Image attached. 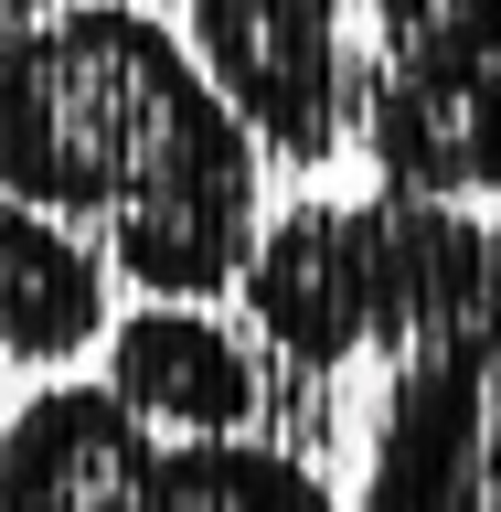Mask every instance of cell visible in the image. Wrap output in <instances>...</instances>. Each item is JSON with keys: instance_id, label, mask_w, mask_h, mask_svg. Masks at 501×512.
<instances>
[{"instance_id": "obj_1", "label": "cell", "mask_w": 501, "mask_h": 512, "mask_svg": "<svg viewBox=\"0 0 501 512\" xmlns=\"http://www.w3.org/2000/svg\"><path fill=\"white\" fill-rule=\"evenodd\" d=\"M0 192L64 214L139 299L214 310L267 224V150L171 11L64 0L0 54Z\"/></svg>"}, {"instance_id": "obj_2", "label": "cell", "mask_w": 501, "mask_h": 512, "mask_svg": "<svg viewBox=\"0 0 501 512\" xmlns=\"http://www.w3.org/2000/svg\"><path fill=\"white\" fill-rule=\"evenodd\" d=\"M491 267V214L480 203H427V192H299L256 224V256L235 299L267 363L288 374H352L395 363L438 320L470 310Z\"/></svg>"}, {"instance_id": "obj_3", "label": "cell", "mask_w": 501, "mask_h": 512, "mask_svg": "<svg viewBox=\"0 0 501 512\" xmlns=\"http://www.w3.org/2000/svg\"><path fill=\"white\" fill-rule=\"evenodd\" d=\"M352 150L384 192L501 214V0H352Z\"/></svg>"}, {"instance_id": "obj_4", "label": "cell", "mask_w": 501, "mask_h": 512, "mask_svg": "<svg viewBox=\"0 0 501 512\" xmlns=\"http://www.w3.org/2000/svg\"><path fill=\"white\" fill-rule=\"evenodd\" d=\"M363 512H501V214L470 310L384 363L363 427Z\"/></svg>"}, {"instance_id": "obj_5", "label": "cell", "mask_w": 501, "mask_h": 512, "mask_svg": "<svg viewBox=\"0 0 501 512\" xmlns=\"http://www.w3.org/2000/svg\"><path fill=\"white\" fill-rule=\"evenodd\" d=\"M192 54L214 64L256 150L288 171L342 160L352 139V0H182Z\"/></svg>"}, {"instance_id": "obj_6", "label": "cell", "mask_w": 501, "mask_h": 512, "mask_svg": "<svg viewBox=\"0 0 501 512\" xmlns=\"http://www.w3.org/2000/svg\"><path fill=\"white\" fill-rule=\"evenodd\" d=\"M96 374L150 438H246L278 406V374L256 331L214 320L203 299H139V310L107 320L96 342Z\"/></svg>"}, {"instance_id": "obj_7", "label": "cell", "mask_w": 501, "mask_h": 512, "mask_svg": "<svg viewBox=\"0 0 501 512\" xmlns=\"http://www.w3.org/2000/svg\"><path fill=\"white\" fill-rule=\"evenodd\" d=\"M160 448L107 395V374H43L0 406V512H150Z\"/></svg>"}, {"instance_id": "obj_8", "label": "cell", "mask_w": 501, "mask_h": 512, "mask_svg": "<svg viewBox=\"0 0 501 512\" xmlns=\"http://www.w3.org/2000/svg\"><path fill=\"white\" fill-rule=\"evenodd\" d=\"M107 256L64 214L0 192V363L11 374H64L107 342Z\"/></svg>"}, {"instance_id": "obj_9", "label": "cell", "mask_w": 501, "mask_h": 512, "mask_svg": "<svg viewBox=\"0 0 501 512\" xmlns=\"http://www.w3.org/2000/svg\"><path fill=\"white\" fill-rule=\"evenodd\" d=\"M150 512H342L331 470L288 438H171L150 480Z\"/></svg>"}, {"instance_id": "obj_10", "label": "cell", "mask_w": 501, "mask_h": 512, "mask_svg": "<svg viewBox=\"0 0 501 512\" xmlns=\"http://www.w3.org/2000/svg\"><path fill=\"white\" fill-rule=\"evenodd\" d=\"M54 11H64V0H0V54H11L22 32H43V22H54Z\"/></svg>"}, {"instance_id": "obj_11", "label": "cell", "mask_w": 501, "mask_h": 512, "mask_svg": "<svg viewBox=\"0 0 501 512\" xmlns=\"http://www.w3.org/2000/svg\"><path fill=\"white\" fill-rule=\"evenodd\" d=\"M0 374H11V363H0Z\"/></svg>"}]
</instances>
